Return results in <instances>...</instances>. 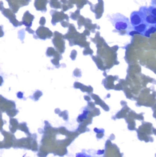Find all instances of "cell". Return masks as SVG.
<instances>
[{
    "instance_id": "6da1fadb",
    "label": "cell",
    "mask_w": 156,
    "mask_h": 157,
    "mask_svg": "<svg viewBox=\"0 0 156 157\" xmlns=\"http://www.w3.org/2000/svg\"><path fill=\"white\" fill-rule=\"evenodd\" d=\"M110 20L116 30L129 31L130 32L133 28L131 25L129 18L120 13L113 14L110 17Z\"/></svg>"
},
{
    "instance_id": "7a4b0ae2",
    "label": "cell",
    "mask_w": 156,
    "mask_h": 157,
    "mask_svg": "<svg viewBox=\"0 0 156 157\" xmlns=\"http://www.w3.org/2000/svg\"><path fill=\"white\" fill-rule=\"evenodd\" d=\"M145 15L141 10L138 11H134L131 13L130 16V23L132 27L137 26L145 22Z\"/></svg>"
},
{
    "instance_id": "3957f363",
    "label": "cell",
    "mask_w": 156,
    "mask_h": 157,
    "mask_svg": "<svg viewBox=\"0 0 156 157\" xmlns=\"http://www.w3.org/2000/svg\"><path fill=\"white\" fill-rule=\"evenodd\" d=\"M149 26V25H148L147 23H146L145 22L142 23L137 26H135L134 27H133V29L134 31H137L138 34H141L143 35H144L145 32H146V31L148 29Z\"/></svg>"
},
{
    "instance_id": "277c9868",
    "label": "cell",
    "mask_w": 156,
    "mask_h": 157,
    "mask_svg": "<svg viewBox=\"0 0 156 157\" xmlns=\"http://www.w3.org/2000/svg\"><path fill=\"white\" fill-rule=\"evenodd\" d=\"M156 32V28H155L154 25V26H151L148 28V29L146 31V32L144 34V35L147 37H149L151 34H154Z\"/></svg>"
},
{
    "instance_id": "5b68a950",
    "label": "cell",
    "mask_w": 156,
    "mask_h": 157,
    "mask_svg": "<svg viewBox=\"0 0 156 157\" xmlns=\"http://www.w3.org/2000/svg\"><path fill=\"white\" fill-rule=\"evenodd\" d=\"M148 9H149V12L152 15H154V17H156V7L155 6H149L148 8Z\"/></svg>"
},
{
    "instance_id": "8992f818",
    "label": "cell",
    "mask_w": 156,
    "mask_h": 157,
    "mask_svg": "<svg viewBox=\"0 0 156 157\" xmlns=\"http://www.w3.org/2000/svg\"><path fill=\"white\" fill-rule=\"evenodd\" d=\"M76 157H93V156H92L90 155H87L86 153L81 152V153H76Z\"/></svg>"
},
{
    "instance_id": "52a82bcc",
    "label": "cell",
    "mask_w": 156,
    "mask_h": 157,
    "mask_svg": "<svg viewBox=\"0 0 156 157\" xmlns=\"http://www.w3.org/2000/svg\"><path fill=\"white\" fill-rule=\"evenodd\" d=\"M154 26H155V28H156V23H155V25H154Z\"/></svg>"
}]
</instances>
